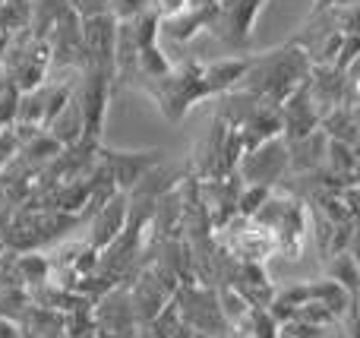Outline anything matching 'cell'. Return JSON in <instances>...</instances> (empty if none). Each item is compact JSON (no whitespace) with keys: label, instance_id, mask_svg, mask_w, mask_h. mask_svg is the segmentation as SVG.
<instances>
[{"label":"cell","instance_id":"6da1fadb","mask_svg":"<svg viewBox=\"0 0 360 338\" xmlns=\"http://www.w3.org/2000/svg\"><path fill=\"white\" fill-rule=\"evenodd\" d=\"M186 10V0H162V16H180Z\"/></svg>","mask_w":360,"mask_h":338}]
</instances>
